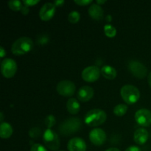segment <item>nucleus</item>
Here are the masks:
<instances>
[{"label": "nucleus", "instance_id": "e433bc0d", "mask_svg": "<svg viewBox=\"0 0 151 151\" xmlns=\"http://www.w3.org/2000/svg\"><path fill=\"white\" fill-rule=\"evenodd\" d=\"M59 151H64V150H59Z\"/></svg>", "mask_w": 151, "mask_h": 151}, {"label": "nucleus", "instance_id": "a211bd4d", "mask_svg": "<svg viewBox=\"0 0 151 151\" xmlns=\"http://www.w3.org/2000/svg\"><path fill=\"white\" fill-rule=\"evenodd\" d=\"M100 70H101V75L108 80H114L117 75L116 69L109 65L103 66Z\"/></svg>", "mask_w": 151, "mask_h": 151}, {"label": "nucleus", "instance_id": "1a4fd4ad", "mask_svg": "<svg viewBox=\"0 0 151 151\" xmlns=\"http://www.w3.org/2000/svg\"><path fill=\"white\" fill-rule=\"evenodd\" d=\"M101 70L96 66H90L83 70L81 76L83 81L88 83H93L99 79Z\"/></svg>", "mask_w": 151, "mask_h": 151}, {"label": "nucleus", "instance_id": "6e6552de", "mask_svg": "<svg viewBox=\"0 0 151 151\" xmlns=\"http://www.w3.org/2000/svg\"><path fill=\"white\" fill-rule=\"evenodd\" d=\"M17 71V64L11 58H5L1 61V72L5 78H11L16 75Z\"/></svg>", "mask_w": 151, "mask_h": 151}, {"label": "nucleus", "instance_id": "f704fd0d", "mask_svg": "<svg viewBox=\"0 0 151 151\" xmlns=\"http://www.w3.org/2000/svg\"><path fill=\"white\" fill-rule=\"evenodd\" d=\"M106 2V1H101V0H100H100H97V4H99V5H100V4L101 5V4H105Z\"/></svg>", "mask_w": 151, "mask_h": 151}, {"label": "nucleus", "instance_id": "9b49d317", "mask_svg": "<svg viewBox=\"0 0 151 151\" xmlns=\"http://www.w3.org/2000/svg\"><path fill=\"white\" fill-rule=\"evenodd\" d=\"M106 134L103 129L94 128L89 133V139L96 146L103 145L106 141Z\"/></svg>", "mask_w": 151, "mask_h": 151}, {"label": "nucleus", "instance_id": "473e14b6", "mask_svg": "<svg viewBox=\"0 0 151 151\" xmlns=\"http://www.w3.org/2000/svg\"><path fill=\"white\" fill-rule=\"evenodd\" d=\"M106 151H120V150H119L118 148H116V147H110V148H109Z\"/></svg>", "mask_w": 151, "mask_h": 151}, {"label": "nucleus", "instance_id": "bb28decb", "mask_svg": "<svg viewBox=\"0 0 151 151\" xmlns=\"http://www.w3.org/2000/svg\"><path fill=\"white\" fill-rule=\"evenodd\" d=\"M92 2V0H75V4L80 6H86Z\"/></svg>", "mask_w": 151, "mask_h": 151}, {"label": "nucleus", "instance_id": "423d86ee", "mask_svg": "<svg viewBox=\"0 0 151 151\" xmlns=\"http://www.w3.org/2000/svg\"><path fill=\"white\" fill-rule=\"evenodd\" d=\"M128 69L134 76L139 79H143L147 75V67L141 62L137 60H130L128 63Z\"/></svg>", "mask_w": 151, "mask_h": 151}, {"label": "nucleus", "instance_id": "c9c22d12", "mask_svg": "<svg viewBox=\"0 0 151 151\" xmlns=\"http://www.w3.org/2000/svg\"><path fill=\"white\" fill-rule=\"evenodd\" d=\"M0 121H1V122H3V119H4V116H3V113L2 112H1L0 113Z\"/></svg>", "mask_w": 151, "mask_h": 151}, {"label": "nucleus", "instance_id": "f8f14e48", "mask_svg": "<svg viewBox=\"0 0 151 151\" xmlns=\"http://www.w3.org/2000/svg\"><path fill=\"white\" fill-rule=\"evenodd\" d=\"M55 5L54 3L47 2L45 3L40 9L39 17L40 19L44 22L50 21L53 18L55 13Z\"/></svg>", "mask_w": 151, "mask_h": 151}, {"label": "nucleus", "instance_id": "412c9836", "mask_svg": "<svg viewBox=\"0 0 151 151\" xmlns=\"http://www.w3.org/2000/svg\"><path fill=\"white\" fill-rule=\"evenodd\" d=\"M105 35L109 38H114L116 35V29L111 24H106L104 26Z\"/></svg>", "mask_w": 151, "mask_h": 151}, {"label": "nucleus", "instance_id": "5701e85b", "mask_svg": "<svg viewBox=\"0 0 151 151\" xmlns=\"http://www.w3.org/2000/svg\"><path fill=\"white\" fill-rule=\"evenodd\" d=\"M8 6L13 11H19V10H22V7H23L22 3L20 1H18V0L8 1Z\"/></svg>", "mask_w": 151, "mask_h": 151}, {"label": "nucleus", "instance_id": "4468645a", "mask_svg": "<svg viewBox=\"0 0 151 151\" xmlns=\"http://www.w3.org/2000/svg\"><path fill=\"white\" fill-rule=\"evenodd\" d=\"M94 94V91L91 86H84L81 87V88H79L78 91V99L79 100H81V102H88L91 100L93 97Z\"/></svg>", "mask_w": 151, "mask_h": 151}, {"label": "nucleus", "instance_id": "aec40b11", "mask_svg": "<svg viewBox=\"0 0 151 151\" xmlns=\"http://www.w3.org/2000/svg\"><path fill=\"white\" fill-rule=\"evenodd\" d=\"M128 111V106L124 104H119L114 109V114L117 116H122L126 114Z\"/></svg>", "mask_w": 151, "mask_h": 151}, {"label": "nucleus", "instance_id": "72a5a7b5", "mask_svg": "<svg viewBox=\"0 0 151 151\" xmlns=\"http://www.w3.org/2000/svg\"><path fill=\"white\" fill-rule=\"evenodd\" d=\"M147 80H148V83L149 86H150V88H151V72H150L148 75V78H147Z\"/></svg>", "mask_w": 151, "mask_h": 151}, {"label": "nucleus", "instance_id": "c85d7f7f", "mask_svg": "<svg viewBox=\"0 0 151 151\" xmlns=\"http://www.w3.org/2000/svg\"><path fill=\"white\" fill-rule=\"evenodd\" d=\"M125 151H142L141 149L139 148V147H137V146H130V147H128V148L125 150Z\"/></svg>", "mask_w": 151, "mask_h": 151}, {"label": "nucleus", "instance_id": "0eeeda50", "mask_svg": "<svg viewBox=\"0 0 151 151\" xmlns=\"http://www.w3.org/2000/svg\"><path fill=\"white\" fill-rule=\"evenodd\" d=\"M56 89L60 95L69 97H72V95L75 94V91H76V86L72 81L65 80V81H62L58 83Z\"/></svg>", "mask_w": 151, "mask_h": 151}, {"label": "nucleus", "instance_id": "dca6fc26", "mask_svg": "<svg viewBox=\"0 0 151 151\" xmlns=\"http://www.w3.org/2000/svg\"><path fill=\"white\" fill-rule=\"evenodd\" d=\"M88 14L93 19L97 21H100L103 19L104 12L101 6L97 4H93L88 8Z\"/></svg>", "mask_w": 151, "mask_h": 151}, {"label": "nucleus", "instance_id": "4be33fe9", "mask_svg": "<svg viewBox=\"0 0 151 151\" xmlns=\"http://www.w3.org/2000/svg\"><path fill=\"white\" fill-rule=\"evenodd\" d=\"M80 19H81V15L76 10H73L71 13H69V16H68V19L69 22L72 24H76L79 22Z\"/></svg>", "mask_w": 151, "mask_h": 151}, {"label": "nucleus", "instance_id": "ddd939ff", "mask_svg": "<svg viewBox=\"0 0 151 151\" xmlns=\"http://www.w3.org/2000/svg\"><path fill=\"white\" fill-rule=\"evenodd\" d=\"M67 148L69 151H86V144L83 139L80 137H74L68 142Z\"/></svg>", "mask_w": 151, "mask_h": 151}, {"label": "nucleus", "instance_id": "f03ea898", "mask_svg": "<svg viewBox=\"0 0 151 151\" xmlns=\"http://www.w3.org/2000/svg\"><path fill=\"white\" fill-rule=\"evenodd\" d=\"M82 122L81 119L77 117L68 118L63 121L58 127L60 134L65 137H69V135L78 132L81 128Z\"/></svg>", "mask_w": 151, "mask_h": 151}, {"label": "nucleus", "instance_id": "f3484780", "mask_svg": "<svg viewBox=\"0 0 151 151\" xmlns=\"http://www.w3.org/2000/svg\"><path fill=\"white\" fill-rule=\"evenodd\" d=\"M13 132V127L8 122H3L0 125V137L1 139H8Z\"/></svg>", "mask_w": 151, "mask_h": 151}, {"label": "nucleus", "instance_id": "a878e982", "mask_svg": "<svg viewBox=\"0 0 151 151\" xmlns=\"http://www.w3.org/2000/svg\"><path fill=\"white\" fill-rule=\"evenodd\" d=\"M30 151H47V150L44 145L37 143V144H34L31 147Z\"/></svg>", "mask_w": 151, "mask_h": 151}, {"label": "nucleus", "instance_id": "2f4dec72", "mask_svg": "<svg viewBox=\"0 0 151 151\" xmlns=\"http://www.w3.org/2000/svg\"><path fill=\"white\" fill-rule=\"evenodd\" d=\"M6 55V51L4 50V47H0V56L1 58H4Z\"/></svg>", "mask_w": 151, "mask_h": 151}, {"label": "nucleus", "instance_id": "393cba45", "mask_svg": "<svg viewBox=\"0 0 151 151\" xmlns=\"http://www.w3.org/2000/svg\"><path fill=\"white\" fill-rule=\"evenodd\" d=\"M41 130L39 128H32L29 130V136L32 139H37L41 136Z\"/></svg>", "mask_w": 151, "mask_h": 151}, {"label": "nucleus", "instance_id": "20e7f679", "mask_svg": "<svg viewBox=\"0 0 151 151\" xmlns=\"http://www.w3.org/2000/svg\"><path fill=\"white\" fill-rule=\"evenodd\" d=\"M122 98L127 104L132 105L140 98V91L138 88L133 85H125L120 90Z\"/></svg>", "mask_w": 151, "mask_h": 151}, {"label": "nucleus", "instance_id": "7ed1b4c3", "mask_svg": "<svg viewBox=\"0 0 151 151\" xmlns=\"http://www.w3.org/2000/svg\"><path fill=\"white\" fill-rule=\"evenodd\" d=\"M33 48V41L29 37H22L14 41L11 51L15 55H22L30 52Z\"/></svg>", "mask_w": 151, "mask_h": 151}, {"label": "nucleus", "instance_id": "b1692460", "mask_svg": "<svg viewBox=\"0 0 151 151\" xmlns=\"http://www.w3.org/2000/svg\"><path fill=\"white\" fill-rule=\"evenodd\" d=\"M56 123V119L53 115L50 114L46 117L45 119V125L47 127L48 129H51V128H52Z\"/></svg>", "mask_w": 151, "mask_h": 151}, {"label": "nucleus", "instance_id": "7c9ffc66", "mask_svg": "<svg viewBox=\"0 0 151 151\" xmlns=\"http://www.w3.org/2000/svg\"><path fill=\"white\" fill-rule=\"evenodd\" d=\"M21 12H22V14L24 15H27L28 14V13L29 12V8H28V7H27V6H23V7H22V10H21Z\"/></svg>", "mask_w": 151, "mask_h": 151}, {"label": "nucleus", "instance_id": "2eb2a0df", "mask_svg": "<svg viewBox=\"0 0 151 151\" xmlns=\"http://www.w3.org/2000/svg\"><path fill=\"white\" fill-rule=\"evenodd\" d=\"M148 131L145 128H138L134 132V140L137 144L139 145H142L145 144L147 142V139H148Z\"/></svg>", "mask_w": 151, "mask_h": 151}, {"label": "nucleus", "instance_id": "6ab92c4d", "mask_svg": "<svg viewBox=\"0 0 151 151\" xmlns=\"http://www.w3.org/2000/svg\"><path fill=\"white\" fill-rule=\"evenodd\" d=\"M66 108L67 110L71 114L75 115L79 112L81 106L78 100L75 98H70L68 100L67 103H66Z\"/></svg>", "mask_w": 151, "mask_h": 151}, {"label": "nucleus", "instance_id": "39448f33", "mask_svg": "<svg viewBox=\"0 0 151 151\" xmlns=\"http://www.w3.org/2000/svg\"><path fill=\"white\" fill-rule=\"evenodd\" d=\"M43 140L46 147L50 150L56 151L59 149L60 145V139L55 131L47 128L44 133Z\"/></svg>", "mask_w": 151, "mask_h": 151}, {"label": "nucleus", "instance_id": "f257e3e1", "mask_svg": "<svg viewBox=\"0 0 151 151\" xmlns=\"http://www.w3.org/2000/svg\"><path fill=\"white\" fill-rule=\"evenodd\" d=\"M107 119V114L101 109H95L88 111L85 115L84 122L90 127H97L104 123Z\"/></svg>", "mask_w": 151, "mask_h": 151}, {"label": "nucleus", "instance_id": "c756f323", "mask_svg": "<svg viewBox=\"0 0 151 151\" xmlns=\"http://www.w3.org/2000/svg\"><path fill=\"white\" fill-rule=\"evenodd\" d=\"M65 3V1L63 0H56V1H54V4L55 5V7H60V6L63 5V4Z\"/></svg>", "mask_w": 151, "mask_h": 151}, {"label": "nucleus", "instance_id": "cd10ccee", "mask_svg": "<svg viewBox=\"0 0 151 151\" xmlns=\"http://www.w3.org/2000/svg\"><path fill=\"white\" fill-rule=\"evenodd\" d=\"M39 0H25V1H23V3L25 6L29 7L31 6L35 5L38 3H39Z\"/></svg>", "mask_w": 151, "mask_h": 151}, {"label": "nucleus", "instance_id": "9d476101", "mask_svg": "<svg viewBox=\"0 0 151 151\" xmlns=\"http://www.w3.org/2000/svg\"><path fill=\"white\" fill-rule=\"evenodd\" d=\"M135 120L139 125L149 127L151 125V111L146 109H142L135 114Z\"/></svg>", "mask_w": 151, "mask_h": 151}]
</instances>
